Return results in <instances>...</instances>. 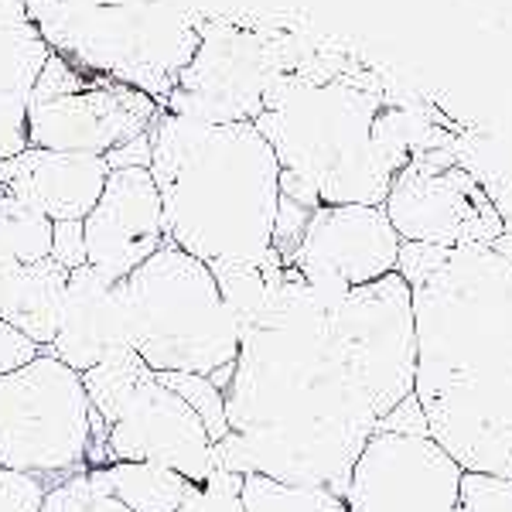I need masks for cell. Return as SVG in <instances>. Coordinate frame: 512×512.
Wrapping results in <instances>:
<instances>
[{
    "label": "cell",
    "instance_id": "6da1fadb",
    "mask_svg": "<svg viewBox=\"0 0 512 512\" xmlns=\"http://www.w3.org/2000/svg\"><path fill=\"white\" fill-rule=\"evenodd\" d=\"M414 376L407 280L390 274L325 297L287 267L239 335L226 420L246 441L253 472L345 499L355 461L414 393Z\"/></svg>",
    "mask_w": 512,
    "mask_h": 512
},
{
    "label": "cell",
    "instance_id": "7a4b0ae2",
    "mask_svg": "<svg viewBox=\"0 0 512 512\" xmlns=\"http://www.w3.org/2000/svg\"><path fill=\"white\" fill-rule=\"evenodd\" d=\"M417 338L414 396L465 472L512 461V256L495 246L403 243Z\"/></svg>",
    "mask_w": 512,
    "mask_h": 512
},
{
    "label": "cell",
    "instance_id": "3957f363",
    "mask_svg": "<svg viewBox=\"0 0 512 512\" xmlns=\"http://www.w3.org/2000/svg\"><path fill=\"white\" fill-rule=\"evenodd\" d=\"M256 130L277 154L280 195L304 209L383 205L396 175L437 147L420 106L325 48L280 82Z\"/></svg>",
    "mask_w": 512,
    "mask_h": 512
},
{
    "label": "cell",
    "instance_id": "277c9868",
    "mask_svg": "<svg viewBox=\"0 0 512 512\" xmlns=\"http://www.w3.org/2000/svg\"><path fill=\"white\" fill-rule=\"evenodd\" d=\"M151 178L168 239L216 267H253L274 253L280 164L256 123H195L161 110L151 127Z\"/></svg>",
    "mask_w": 512,
    "mask_h": 512
},
{
    "label": "cell",
    "instance_id": "5b68a950",
    "mask_svg": "<svg viewBox=\"0 0 512 512\" xmlns=\"http://www.w3.org/2000/svg\"><path fill=\"white\" fill-rule=\"evenodd\" d=\"M24 7L55 55L161 106L198 52L205 21L181 0H24Z\"/></svg>",
    "mask_w": 512,
    "mask_h": 512
},
{
    "label": "cell",
    "instance_id": "8992f818",
    "mask_svg": "<svg viewBox=\"0 0 512 512\" xmlns=\"http://www.w3.org/2000/svg\"><path fill=\"white\" fill-rule=\"evenodd\" d=\"M127 342L154 373L209 376L222 393L233 383L239 325L216 274L168 243L120 280Z\"/></svg>",
    "mask_w": 512,
    "mask_h": 512
},
{
    "label": "cell",
    "instance_id": "52a82bcc",
    "mask_svg": "<svg viewBox=\"0 0 512 512\" xmlns=\"http://www.w3.org/2000/svg\"><path fill=\"white\" fill-rule=\"evenodd\" d=\"M318 52L315 41L297 31L205 14L198 52L161 110L216 127L256 123L280 82L301 72Z\"/></svg>",
    "mask_w": 512,
    "mask_h": 512
},
{
    "label": "cell",
    "instance_id": "ba28073f",
    "mask_svg": "<svg viewBox=\"0 0 512 512\" xmlns=\"http://www.w3.org/2000/svg\"><path fill=\"white\" fill-rule=\"evenodd\" d=\"M89 403L106 424L113 461H147L198 485L212 472V437L185 400L134 349L82 373Z\"/></svg>",
    "mask_w": 512,
    "mask_h": 512
},
{
    "label": "cell",
    "instance_id": "9c48e42d",
    "mask_svg": "<svg viewBox=\"0 0 512 512\" xmlns=\"http://www.w3.org/2000/svg\"><path fill=\"white\" fill-rule=\"evenodd\" d=\"M93 403L82 373L41 352L18 373L0 376V465L48 485L89 472Z\"/></svg>",
    "mask_w": 512,
    "mask_h": 512
},
{
    "label": "cell",
    "instance_id": "30bf717a",
    "mask_svg": "<svg viewBox=\"0 0 512 512\" xmlns=\"http://www.w3.org/2000/svg\"><path fill=\"white\" fill-rule=\"evenodd\" d=\"M158 117V99L52 52L31 89L28 144L38 151L106 158L120 144L147 134Z\"/></svg>",
    "mask_w": 512,
    "mask_h": 512
},
{
    "label": "cell",
    "instance_id": "8fae6325",
    "mask_svg": "<svg viewBox=\"0 0 512 512\" xmlns=\"http://www.w3.org/2000/svg\"><path fill=\"white\" fill-rule=\"evenodd\" d=\"M403 243L495 246L506 236L499 209L485 188L448 154L424 151L396 175L383 202Z\"/></svg>",
    "mask_w": 512,
    "mask_h": 512
},
{
    "label": "cell",
    "instance_id": "7c38bea8",
    "mask_svg": "<svg viewBox=\"0 0 512 512\" xmlns=\"http://www.w3.org/2000/svg\"><path fill=\"white\" fill-rule=\"evenodd\" d=\"M400 250L383 205H318L287 267L318 294L338 297L396 274Z\"/></svg>",
    "mask_w": 512,
    "mask_h": 512
},
{
    "label": "cell",
    "instance_id": "4fadbf2b",
    "mask_svg": "<svg viewBox=\"0 0 512 512\" xmlns=\"http://www.w3.org/2000/svg\"><path fill=\"white\" fill-rule=\"evenodd\" d=\"M465 468L434 437L376 431L345 489V512H458Z\"/></svg>",
    "mask_w": 512,
    "mask_h": 512
},
{
    "label": "cell",
    "instance_id": "5bb4252c",
    "mask_svg": "<svg viewBox=\"0 0 512 512\" xmlns=\"http://www.w3.org/2000/svg\"><path fill=\"white\" fill-rule=\"evenodd\" d=\"M86 260L113 280H127L154 253L171 243L164 226L161 192L151 168H117L106 178L86 222Z\"/></svg>",
    "mask_w": 512,
    "mask_h": 512
},
{
    "label": "cell",
    "instance_id": "9a60e30c",
    "mask_svg": "<svg viewBox=\"0 0 512 512\" xmlns=\"http://www.w3.org/2000/svg\"><path fill=\"white\" fill-rule=\"evenodd\" d=\"M130 349L127 318H123L120 280L106 277L96 267H79L69 274L59 311V328L48 349L59 362L76 373H89L110 355Z\"/></svg>",
    "mask_w": 512,
    "mask_h": 512
},
{
    "label": "cell",
    "instance_id": "2e32d148",
    "mask_svg": "<svg viewBox=\"0 0 512 512\" xmlns=\"http://www.w3.org/2000/svg\"><path fill=\"white\" fill-rule=\"evenodd\" d=\"M110 178V164L96 154H62L28 147L0 161V188L52 222H86Z\"/></svg>",
    "mask_w": 512,
    "mask_h": 512
},
{
    "label": "cell",
    "instance_id": "e0dca14e",
    "mask_svg": "<svg viewBox=\"0 0 512 512\" xmlns=\"http://www.w3.org/2000/svg\"><path fill=\"white\" fill-rule=\"evenodd\" d=\"M65 284H69V270L59 267L52 256L41 263L0 270V321L48 349L59 328Z\"/></svg>",
    "mask_w": 512,
    "mask_h": 512
},
{
    "label": "cell",
    "instance_id": "ac0fdd59",
    "mask_svg": "<svg viewBox=\"0 0 512 512\" xmlns=\"http://www.w3.org/2000/svg\"><path fill=\"white\" fill-rule=\"evenodd\" d=\"M93 472H99L113 499L123 502L130 512H178L192 489L185 475L161 465H147V461H113L106 468H93Z\"/></svg>",
    "mask_w": 512,
    "mask_h": 512
},
{
    "label": "cell",
    "instance_id": "d6986e66",
    "mask_svg": "<svg viewBox=\"0 0 512 512\" xmlns=\"http://www.w3.org/2000/svg\"><path fill=\"white\" fill-rule=\"evenodd\" d=\"M243 509L246 512H345V499L315 485H291L277 482L270 475H246L243 478Z\"/></svg>",
    "mask_w": 512,
    "mask_h": 512
},
{
    "label": "cell",
    "instance_id": "ffe728a7",
    "mask_svg": "<svg viewBox=\"0 0 512 512\" xmlns=\"http://www.w3.org/2000/svg\"><path fill=\"white\" fill-rule=\"evenodd\" d=\"M161 383L168 390H175L188 407L195 410L198 420L205 424L212 444L222 441L229 434V420H226V393L212 383L209 376H195V373H158Z\"/></svg>",
    "mask_w": 512,
    "mask_h": 512
},
{
    "label": "cell",
    "instance_id": "44dd1931",
    "mask_svg": "<svg viewBox=\"0 0 512 512\" xmlns=\"http://www.w3.org/2000/svg\"><path fill=\"white\" fill-rule=\"evenodd\" d=\"M41 512H130V509L113 499L99 472H82L52 485Z\"/></svg>",
    "mask_w": 512,
    "mask_h": 512
},
{
    "label": "cell",
    "instance_id": "7402d4cb",
    "mask_svg": "<svg viewBox=\"0 0 512 512\" xmlns=\"http://www.w3.org/2000/svg\"><path fill=\"white\" fill-rule=\"evenodd\" d=\"M239 492H243V475L212 468L205 482L188 489L178 512H246Z\"/></svg>",
    "mask_w": 512,
    "mask_h": 512
},
{
    "label": "cell",
    "instance_id": "603a6c76",
    "mask_svg": "<svg viewBox=\"0 0 512 512\" xmlns=\"http://www.w3.org/2000/svg\"><path fill=\"white\" fill-rule=\"evenodd\" d=\"M458 512H512V478L465 472L461 475Z\"/></svg>",
    "mask_w": 512,
    "mask_h": 512
},
{
    "label": "cell",
    "instance_id": "cb8c5ba5",
    "mask_svg": "<svg viewBox=\"0 0 512 512\" xmlns=\"http://www.w3.org/2000/svg\"><path fill=\"white\" fill-rule=\"evenodd\" d=\"M28 106L31 96H0V161L28 151Z\"/></svg>",
    "mask_w": 512,
    "mask_h": 512
},
{
    "label": "cell",
    "instance_id": "d4e9b609",
    "mask_svg": "<svg viewBox=\"0 0 512 512\" xmlns=\"http://www.w3.org/2000/svg\"><path fill=\"white\" fill-rule=\"evenodd\" d=\"M52 485L35 475L21 472H0V512H41L45 495Z\"/></svg>",
    "mask_w": 512,
    "mask_h": 512
},
{
    "label": "cell",
    "instance_id": "484cf974",
    "mask_svg": "<svg viewBox=\"0 0 512 512\" xmlns=\"http://www.w3.org/2000/svg\"><path fill=\"white\" fill-rule=\"evenodd\" d=\"M52 260L72 270L86 267V229L82 222H55V236H52Z\"/></svg>",
    "mask_w": 512,
    "mask_h": 512
},
{
    "label": "cell",
    "instance_id": "4316f807",
    "mask_svg": "<svg viewBox=\"0 0 512 512\" xmlns=\"http://www.w3.org/2000/svg\"><path fill=\"white\" fill-rule=\"evenodd\" d=\"M38 355H41L38 342H31V338L18 332L14 325L0 321V376L18 373V369H24L28 362H35Z\"/></svg>",
    "mask_w": 512,
    "mask_h": 512
},
{
    "label": "cell",
    "instance_id": "83f0119b",
    "mask_svg": "<svg viewBox=\"0 0 512 512\" xmlns=\"http://www.w3.org/2000/svg\"><path fill=\"white\" fill-rule=\"evenodd\" d=\"M379 431H390V434H410V437H431V427H427V417H424V407L414 393L407 396L403 403L386 414V420L379 424Z\"/></svg>",
    "mask_w": 512,
    "mask_h": 512
},
{
    "label": "cell",
    "instance_id": "f1b7e54d",
    "mask_svg": "<svg viewBox=\"0 0 512 512\" xmlns=\"http://www.w3.org/2000/svg\"><path fill=\"white\" fill-rule=\"evenodd\" d=\"M106 164H110V171H117V168H151V130L134 137V140H127V144H120L117 151L106 154Z\"/></svg>",
    "mask_w": 512,
    "mask_h": 512
},
{
    "label": "cell",
    "instance_id": "f546056e",
    "mask_svg": "<svg viewBox=\"0 0 512 512\" xmlns=\"http://www.w3.org/2000/svg\"><path fill=\"white\" fill-rule=\"evenodd\" d=\"M502 475H506V478H512V461H509V465H506V472H502Z\"/></svg>",
    "mask_w": 512,
    "mask_h": 512
},
{
    "label": "cell",
    "instance_id": "4dcf8cb0",
    "mask_svg": "<svg viewBox=\"0 0 512 512\" xmlns=\"http://www.w3.org/2000/svg\"><path fill=\"white\" fill-rule=\"evenodd\" d=\"M0 472H4V465H0Z\"/></svg>",
    "mask_w": 512,
    "mask_h": 512
}]
</instances>
